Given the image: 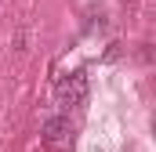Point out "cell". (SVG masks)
Wrapping results in <instances>:
<instances>
[{
  "label": "cell",
  "mask_w": 156,
  "mask_h": 152,
  "mask_svg": "<svg viewBox=\"0 0 156 152\" xmlns=\"http://www.w3.org/2000/svg\"><path fill=\"white\" fill-rule=\"evenodd\" d=\"M83 98H87V73H66L58 80V87H55V102L62 105V116L69 112V109H76L83 105Z\"/></svg>",
  "instance_id": "obj_1"
},
{
  "label": "cell",
  "mask_w": 156,
  "mask_h": 152,
  "mask_svg": "<svg viewBox=\"0 0 156 152\" xmlns=\"http://www.w3.org/2000/svg\"><path fill=\"white\" fill-rule=\"evenodd\" d=\"M66 130H69V116H55V119H47V123H44V141H47V145H55V141H62V138H66Z\"/></svg>",
  "instance_id": "obj_2"
}]
</instances>
